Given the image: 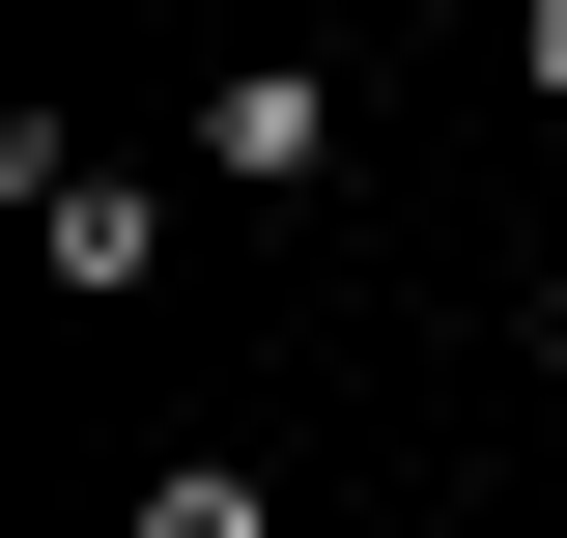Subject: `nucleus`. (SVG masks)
<instances>
[{
  "instance_id": "nucleus-2",
  "label": "nucleus",
  "mask_w": 567,
  "mask_h": 538,
  "mask_svg": "<svg viewBox=\"0 0 567 538\" xmlns=\"http://www.w3.org/2000/svg\"><path fill=\"white\" fill-rule=\"evenodd\" d=\"M199 199H312L341 170V58H256V85H199V142H171Z\"/></svg>"
},
{
  "instance_id": "nucleus-1",
  "label": "nucleus",
  "mask_w": 567,
  "mask_h": 538,
  "mask_svg": "<svg viewBox=\"0 0 567 538\" xmlns=\"http://www.w3.org/2000/svg\"><path fill=\"white\" fill-rule=\"evenodd\" d=\"M0 199L58 227V283H171V170H85L58 114H0Z\"/></svg>"
},
{
  "instance_id": "nucleus-3",
  "label": "nucleus",
  "mask_w": 567,
  "mask_h": 538,
  "mask_svg": "<svg viewBox=\"0 0 567 538\" xmlns=\"http://www.w3.org/2000/svg\"><path fill=\"white\" fill-rule=\"evenodd\" d=\"M142 538H284V482H256V454H171V482H142Z\"/></svg>"
}]
</instances>
